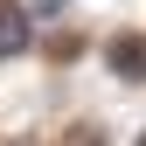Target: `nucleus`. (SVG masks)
Instances as JSON below:
<instances>
[{
    "instance_id": "f257e3e1",
    "label": "nucleus",
    "mask_w": 146,
    "mask_h": 146,
    "mask_svg": "<svg viewBox=\"0 0 146 146\" xmlns=\"http://www.w3.org/2000/svg\"><path fill=\"white\" fill-rule=\"evenodd\" d=\"M28 49V21L21 14H0V56H21Z\"/></svg>"
},
{
    "instance_id": "f03ea898",
    "label": "nucleus",
    "mask_w": 146,
    "mask_h": 146,
    "mask_svg": "<svg viewBox=\"0 0 146 146\" xmlns=\"http://www.w3.org/2000/svg\"><path fill=\"white\" fill-rule=\"evenodd\" d=\"M28 14H63V0H28Z\"/></svg>"
},
{
    "instance_id": "7ed1b4c3",
    "label": "nucleus",
    "mask_w": 146,
    "mask_h": 146,
    "mask_svg": "<svg viewBox=\"0 0 146 146\" xmlns=\"http://www.w3.org/2000/svg\"><path fill=\"white\" fill-rule=\"evenodd\" d=\"M139 146H146V139H139Z\"/></svg>"
}]
</instances>
